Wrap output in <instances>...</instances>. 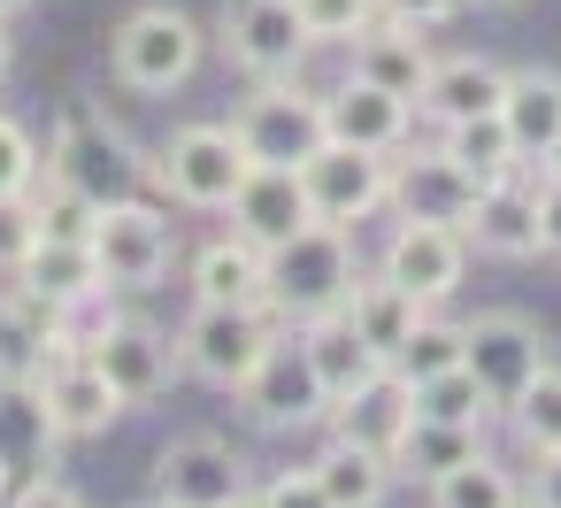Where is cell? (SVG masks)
I'll return each mask as SVG.
<instances>
[{"mask_svg":"<svg viewBox=\"0 0 561 508\" xmlns=\"http://www.w3.org/2000/svg\"><path fill=\"white\" fill-rule=\"evenodd\" d=\"M47 178L70 185V193H85L93 208H116V201H131L147 185V155L131 147V132L108 124V109L70 101L62 124H55V139H47Z\"/></svg>","mask_w":561,"mask_h":508,"instance_id":"6da1fadb","label":"cell"},{"mask_svg":"<svg viewBox=\"0 0 561 508\" xmlns=\"http://www.w3.org/2000/svg\"><path fill=\"white\" fill-rule=\"evenodd\" d=\"M354 278H362L354 232L316 216L308 232H293V239L270 255V308H277L285 324H308V316H323V308H346Z\"/></svg>","mask_w":561,"mask_h":508,"instance_id":"7a4b0ae2","label":"cell"},{"mask_svg":"<svg viewBox=\"0 0 561 508\" xmlns=\"http://www.w3.org/2000/svg\"><path fill=\"white\" fill-rule=\"evenodd\" d=\"M201 55H208L201 24H193L185 9H170V0H147V9H131V16L116 24V39H108V70H116V86H124V93H147V101L193 86Z\"/></svg>","mask_w":561,"mask_h":508,"instance_id":"3957f363","label":"cell"},{"mask_svg":"<svg viewBox=\"0 0 561 508\" xmlns=\"http://www.w3.org/2000/svg\"><path fill=\"white\" fill-rule=\"evenodd\" d=\"M247 178H254V155L239 147L231 124H185L147 155V185H162L178 208H201V216L231 208V193Z\"/></svg>","mask_w":561,"mask_h":508,"instance_id":"277c9868","label":"cell"},{"mask_svg":"<svg viewBox=\"0 0 561 508\" xmlns=\"http://www.w3.org/2000/svg\"><path fill=\"white\" fill-rule=\"evenodd\" d=\"M277 308H208L193 301V316L178 324V370L216 385V393H239L254 377V362L277 347Z\"/></svg>","mask_w":561,"mask_h":508,"instance_id":"5b68a950","label":"cell"},{"mask_svg":"<svg viewBox=\"0 0 561 508\" xmlns=\"http://www.w3.org/2000/svg\"><path fill=\"white\" fill-rule=\"evenodd\" d=\"M461 362L477 370V385L492 393V408L507 416L546 370H553V331L523 308H484L461 324Z\"/></svg>","mask_w":561,"mask_h":508,"instance_id":"8992f818","label":"cell"},{"mask_svg":"<svg viewBox=\"0 0 561 508\" xmlns=\"http://www.w3.org/2000/svg\"><path fill=\"white\" fill-rule=\"evenodd\" d=\"M231 132L254 162H277V170H300L323 139H331V116H323V93H308L300 78H262L239 109H231Z\"/></svg>","mask_w":561,"mask_h":508,"instance_id":"52a82bcc","label":"cell"},{"mask_svg":"<svg viewBox=\"0 0 561 508\" xmlns=\"http://www.w3.org/2000/svg\"><path fill=\"white\" fill-rule=\"evenodd\" d=\"M93 255H101V278H108V293H154L162 278H170V262H178V224L154 208V201H116V208H101V224H93Z\"/></svg>","mask_w":561,"mask_h":508,"instance_id":"ba28073f","label":"cell"},{"mask_svg":"<svg viewBox=\"0 0 561 508\" xmlns=\"http://www.w3.org/2000/svg\"><path fill=\"white\" fill-rule=\"evenodd\" d=\"M247 493H254V470L224 431H178L154 454V500L170 508H231Z\"/></svg>","mask_w":561,"mask_h":508,"instance_id":"9c48e42d","label":"cell"},{"mask_svg":"<svg viewBox=\"0 0 561 508\" xmlns=\"http://www.w3.org/2000/svg\"><path fill=\"white\" fill-rule=\"evenodd\" d=\"M300 185H308V208H316L323 224L362 232L377 208H392V155H369V147L323 139V147L300 162Z\"/></svg>","mask_w":561,"mask_h":508,"instance_id":"30bf717a","label":"cell"},{"mask_svg":"<svg viewBox=\"0 0 561 508\" xmlns=\"http://www.w3.org/2000/svg\"><path fill=\"white\" fill-rule=\"evenodd\" d=\"M385 278H400L423 308H446L461 293V270H469V232L461 224H438V216H400L385 232V255H377Z\"/></svg>","mask_w":561,"mask_h":508,"instance_id":"8fae6325","label":"cell"},{"mask_svg":"<svg viewBox=\"0 0 561 508\" xmlns=\"http://www.w3.org/2000/svg\"><path fill=\"white\" fill-rule=\"evenodd\" d=\"M85 354H93V370L116 385L124 408L162 400L170 377H178V339H170L162 324H147V316H108V324H93Z\"/></svg>","mask_w":561,"mask_h":508,"instance_id":"7c38bea8","label":"cell"},{"mask_svg":"<svg viewBox=\"0 0 561 508\" xmlns=\"http://www.w3.org/2000/svg\"><path fill=\"white\" fill-rule=\"evenodd\" d=\"M239 408H247L262 431H308V424H331V393H323V377H316L300 331H293V339L277 331V347H270V354L254 362V377L239 385Z\"/></svg>","mask_w":561,"mask_h":508,"instance_id":"4fadbf2b","label":"cell"},{"mask_svg":"<svg viewBox=\"0 0 561 508\" xmlns=\"http://www.w3.org/2000/svg\"><path fill=\"white\" fill-rule=\"evenodd\" d=\"M308 24H300V9L293 0H231L224 9V55L262 86V78H300V63H308Z\"/></svg>","mask_w":561,"mask_h":508,"instance_id":"5bb4252c","label":"cell"},{"mask_svg":"<svg viewBox=\"0 0 561 508\" xmlns=\"http://www.w3.org/2000/svg\"><path fill=\"white\" fill-rule=\"evenodd\" d=\"M477 178L431 139V147H415V155H392V208L400 216H438V224H469V208H477Z\"/></svg>","mask_w":561,"mask_h":508,"instance_id":"9a60e30c","label":"cell"},{"mask_svg":"<svg viewBox=\"0 0 561 508\" xmlns=\"http://www.w3.org/2000/svg\"><path fill=\"white\" fill-rule=\"evenodd\" d=\"M316 224V208H308V185H300V170H277V162H254V178L231 193V232L239 239H254L262 255H277L293 232H308Z\"/></svg>","mask_w":561,"mask_h":508,"instance_id":"2e32d148","label":"cell"},{"mask_svg":"<svg viewBox=\"0 0 561 508\" xmlns=\"http://www.w3.org/2000/svg\"><path fill=\"white\" fill-rule=\"evenodd\" d=\"M461 232H469V255H492V262H530V255H546L538 185H523V178H500V185H484Z\"/></svg>","mask_w":561,"mask_h":508,"instance_id":"e0dca14e","label":"cell"},{"mask_svg":"<svg viewBox=\"0 0 561 508\" xmlns=\"http://www.w3.org/2000/svg\"><path fill=\"white\" fill-rule=\"evenodd\" d=\"M323 116H331V139L369 147V155H400L408 132H415V101H400V93H385V86H369V78L331 86V93H323Z\"/></svg>","mask_w":561,"mask_h":508,"instance_id":"ac0fdd59","label":"cell"},{"mask_svg":"<svg viewBox=\"0 0 561 508\" xmlns=\"http://www.w3.org/2000/svg\"><path fill=\"white\" fill-rule=\"evenodd\" d=\"M408 424H415V385L385 362L369 385H354L346 400H331V431L339 439H354V447H377V454H392L400 439H408Z\"/></svg>","mask_w":561,"mask_h":508,"instance_id":"d6986e66","label":"cell"},{"mask_svg":"<svg viewBox=\"0 0 561 508\" xmlns=\"http://www.w3.org/2000/svg\"><path fill=\"white\" fill-rule=\"evenodd\" d=\"M39 393H47V416H55L62 439H101V431L124 416V400H116V385L93 370V354H62V362H47Z\"/></svg>","mask_w":561,"mask_h":508,"instance_id":"ffe728a7","label":"cell"},{"mask_svg":"<svg viewBox=\"0 0 561 508\" xmlns=\"http://www.w3.org/2000/svg\"><path fill=\"white\" fill-rule=\"evenodd\" d=\"M47 354H55V308L24 278H0V385H39Z\"/></svg>","mask_w":561,"mask_h":508,"instance_id":"44dd1931","label":"cell"},{"mask_svg":"<svg viewBox=\"0 0 561 508\" xmlns=\"http://www.w3.org/2000/svg\"><path fill=\"white\" fill-rule=\"evenodd\" d=\"M500 93H507V70L492 55H438L431 63V86L415 101V116L431 124H469V116H500Z\"/></svg>","mask_w":561,"mask_h":508,"instance_id":"7402d4cb","label":"cell"},{"mask_svg":"<svg viewBox=\"0 0 561 508\" xmlns=\"http://www.w3.org/2000/svg\"><path fill=\"white\" fill-rule=\"evenodd\" d=\"M193 301H208V308H270V255L254 239H239V232L208 239L193 255Z\"/></svg>","mask_w":561,"mask_h":508,"instance_id":"603a6c76","label":"cell"},{"mask_svg":"<svg viewBox=\"0 0 561 508\" xmlns=\"http://www.w3.org/2000/svg\"><path fill=\"white\" fill-rule=\"evenodd\" d=\"M431 47H423V32L415 24H392V16H377L362 39H354V78H369V86H385V93H400V101H423V86H431Z\"/></svg>","mask_w":561,"mask_h":508,"instance_id":"cb8c5ba5","label":"cell"},{"mask_svg":"<svg viewBox=\"0 0 561 508\" xmlns=\"http://www.w3.org/2000/svg\"><path fill=\"white\" fill-rule=\"evenodd\" d=\"M423 316H431V308H423L400 278H385L377 262H362V278H354V293H346V324H354V331H362L385 362L415 339V324H423Z\"/></svg>","mask_w":561,"mask_h":508,"instance_id":"d4e9b609","label":"cell"},{"mask_svg":"<svg viewBox=\"0 0 561 508\" xmlns=\"http://www.w3.org/2000/svg\"><path fill=\"white\" fill-rule=\"evenodd\" d=\"M293 331H300V347H308V362H316V377H323L331 400H346L354 385H369V377L385 370V354L346 324V308H323V316H308V324H293Z\"/></svg>","mask_w":561,"mask_h":508,"instance_id":"484cf974","label":"cell"},{"mask_svg":"<svg viewBox=\"0 0 561 508\" xmlns=\"http://www.w3.org/2000/svg\"><path fill=\"white\" fill-rule=\"evenodd\" d=\"M47 308H93V301H108V278H101V255L85 247V239H39L32 247V262L16 270Z\"/></svg>","mask_w":561,"mask_h":508,"instance_id":"4316f807","label":"cell"},{"mask_svg":"<svg viewBox=\"0 0 561 508\" xmlns=\"http://www.w3.org/2000/svg\"><path fill=\"white\" fill-rule=\"evenodd\" d=\"M308 470L323 477L331 508H385V500H392V485H400L392 454H377V447H354V439H339V431L316 447V462H308Z\"/></svg>","mask_w":561,"mask_h":508,"instance_id":"83f0119b","label":"cell"},{"mask_svg":"<svg viewBox=\"0 0 561 508\" xmlns=\"http://www.w3.org/2000/svg\"><path fill=\"white\" fill-rule=\"evenodd\" d=\"M477 454H492V431L415 416V424H408V439L392 447V470H400V477H415V485H438L446 470H461V462H477Z\"/></svg>","mask_w":561,"mask_h":508,"instance_id":"f1b7e54d","label":"cell"},{"mask_svg":"<svg viewBox=\"0 0 561 508\" xmlns=\"http://www.w3.org/2000/svg\"><path fill=\"white\" fill-rule=\"evenodd\" d=\"M500 124L515 132L523 162H538L553 139H561V70H507V93H500Z\"/></svg>","mask_w":561,"mask_h":508,"instance_id":"f546056e","label":"cell"},{"mask_svg":"<svg viewBox=\"0 0 561 508\" xmlns=\"http://www.w3.org/2000/svg\"><path fill=\"white\" fill-rule=\"evenodd\" d=\"M438 147L477 178V185H500V178H523L530 162H523V147H515V132L500 124V116H469V124H438Z\"/></svg>","mask_w":561,"mask_h":508,"instance_id":"4dcf8cb0","label":"cell"},{"mask_svg":"<svg viewBox=\"0 0 561 508\" xmlns=\"http://www.w3.org/2000/svg\"><path fill=\"white\" fill-rule=\"evenodd\" d=\"M431 508H530V500H523V477L500 454H477V462H461L431 485Z\"/></svg>","mask_w":561,"mask_h":508,"instance_id":"1f68e13d","label":"cell"},{"mask_svg":"<svg viewBox=\"0 0 561 508\" xmlns=\"http://www.w3.org/2000/svg\"><path fill=\"white\" fill-rule=\"evenodd\" d=\"M415 416H438V424H477V431H492V393L477 385V370L469 362H454V370H438V377H423L415 385Z\"/></svg>","mask_w":561,"mask_h":508,"instance_id":"d6a6232c","label":"cell"},{"mask_svg":"<svg viewBox=\"0 0 561 508\" xmlns=\"http://www.w3.org/2000/svg\"><path fill=\"white\" fill-rule=\"evenodd\" d=\"M454 362H461V324L438 316V308H431V316L415 324V339L392 354V370H400L408 385H423V377H438V370H454Z\"/></svg>","mask_w":561,"mask_h":508,"instance_id":"836d02e7","label":"cell"},{"mask_svg":"<svg viewBox=\"0 0 561 508\" xmlns=\"http://www.w3.org/2000/svg\"><path fill=\"white\" fill-rule=\"evenodd\" d=\"M507 424H515L523 454H553V447H561V370H546V377L507 408Z\"/></svg>","mask_w":561,"mask_h":508,"instance_id":"e575fe53","label":"cell"},{"mask_svg":"<svg viewBox=\"0 0 561 508\" xmlns=\"http://www.w3.org/2000/svg\"><path fill=\"white\" fill-rule=\"evenodd\" d=\"M293 9H300V24H308L316 47H354V39L385 16L377 0H293Z\"/></svg>","mask_w":561,"mask_h":508,"instance_id":"d590c367","label":"cell"},{"mask_svg":"<svg viewBox=\"0 0 561 508\" xmlns=\"http://www.w3.org/2000/svg\"><path fill=\"white\" fill-rule=\"evenodd\" d=\"M47 178V155H39V139L16 124V116H0V201L9 193H32Z\"/></svg>","mask_w":561,"mask_h":508,"instance_id":"8d00e7d4","label":"cell"},{"mask_svg":"<svg viewBox=\"0 0 561 508\" xmlns=\"http://www.w3.org/2000/svg\"><path fill=\"white\" fill-rule=\"evenodd\" d=\"M32 247H39V208H32V193H9L0 201V278H16L32 262Z\"/></svg>","mask_w":561,"mask_h":508,"instance_id":"74e56055","label":"cell"},{"mask_svg":"<svg viewBox=\"0 0 561 508\" xmlns=\"http://www.w3.org/2000/svg\"><path fill=\"white\" fill-rule=\"evenodd\" d=\"M254 508H331V493H323V477L300 462V470L262 477V485H254Z\"/></svg>","mask_w":561,"mask_h":508,"instance_id":"f35d334b","label":"cell"},{"mask_svg":"<svg viewBox=\"0 0 561 508\" xmlns=\"http://www.w3.org/2000/svg\"><path fill=\"white\" fill-rule=\"evenodd\" d=\"M377 9H385L392 24H415V32H431V24H454V16H461V0H377Z\"/></svg>","mask_w":561,"mask_h":508,"instance_id":"ab89813d","label":"cell"},{"mask_svg":"<svg viewBox=\"0 0 561 508\" xmlns=\"http://www.w3.org/2000/svg\"><path fill=\"white\" fill-rule=\"evenodd\" d=\"M523 500H530V508H561V447H553V454H530Z\"/></svg>","mask_w":561,"mask_h":508,"instance_id":"60d3db41","label":"cell"},{"mask_svg":"<svg viewBox=\"0 0 561 508\" xmlns=\"http://www.w3.org/2000/svg\"><path fill=\"white\" fill-rule=\"evenodd\" d=\"M0 508H85V500H78L70 485H55V477H24V485H16L9 500H0Z\"/></svg>","mask_w":561,"mask_h":508,"instance_id":"b9f144b4","label":"cell"},{"mask_svg":"<svg viewBox=\"0 0 561 508\" xmlns=\"http://www.w3.org/2000/svg\"><path fill=\"white\" fill-rule=\"evenodd\" d=\"M538 224H546V255H561V178L538 185Z\"/></svg>","mask_w":561,"mask_h":508,"instance_id":"7bdbcfd3","label":"cell"},{"mask_svg":"<svg viewBox=\"0 0 561 508\" xmlns=\"http://www.w3.org/2000/svg\"><path fill=\"white\" fill-rule=\"evenodd\" d=\"M530 170H538V185H553V178H561V139H553V147H546V155H538Z\"/></svg>","mask_w":561,"mask_h":508,"instance_id":"ee69618b","label":"cell"},{"mask_svg":"<svg viewBox=\"0 0 561 508\" xmlns=\"http://www.w3.org/2000/svg\"><path fill=\"white\" fill-rule=\"evenodd\" d=\"M16 16H0V78H9V63H16V32H9Z\"/></svg>","mask_w":561,"mask_h":508,"instance_id":"f6af8a7d","label":"cell"},{"mask_svg":"<svg viewBox=\"0 0 561 508\" xmlns=\"http://www.w3.org/2000/svg\"><path fill=\"white\" fill-rule=\"evenodd\" d=\"M24 9H32V0H0V16H24Z\"/></svg>","mask_w":561,"mask_h":508,"instance_id":"bcb514c9","label":"cell"},{"mask_svg":"<svg viewBox=\"0 0 561 508\" xmlns=\"http://www.w3.org/2000/svg\"><path fill=\"white\" fill-rule=\"evenodd\" d=\"M484 9H515V0H484Z\"/></svg>","mask_w":561,"mask_h":508,"instance_id":"7dc6e473","label":"cell"},{"mask_svg":"<svg viewBox=\"0 0 561 508\" xmlns=\"http://www.w3.org/2000/svg\"><path fill=\"white\" fill-rule=\"evenodd\" d=\"M231 508H254V493H247V500H231Z\"/></svg>","mask_w":561,"mask_h":508,"instance_id":"c3c4849f","label":"cell"},{"mask_svg":"<svg viewBox=\"0 0 561 508\" xmlns=\"http://www.w3.org/2000/svg\"><path fill=\"white\" fill-rule=\"evenodd\" d=\"M147 508H170V500H147Z\"/></svg>","mask_w":561,"mask_h":508,"instance_id":"681fc988","label":"cell"}]
</instances>
